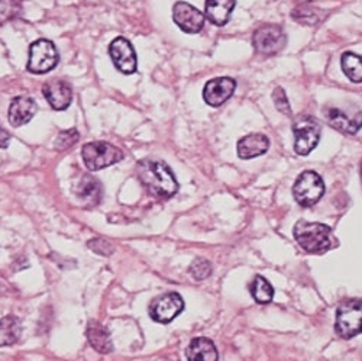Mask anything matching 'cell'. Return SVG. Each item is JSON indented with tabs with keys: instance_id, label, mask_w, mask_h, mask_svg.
<instances>
[{
	"instance_id": "6da1fadb",
	"label": "cell",
	"mask_w": 362,
	"mask_h": 361,
	"mask_svg": "<svg viewBox=\"0 0 362 361\" xmlns=\"http://www.w3.org/2000/svg\"><path fill=\"white\" fill-rule=\"evenodd\" d=\"M138 177L149 195L170 199L178 192V183L171 168L156 160H144L138 164Z\"/></svg>"
},
{
	"instance_id": "7a4b0ae2",
	"label": "cell",
	"mask_w": 362,
	"mask_h": 361,
	"mask_svg": "<svg viewBox=\"0 0 362 361\" xmlns=\"http://www.w3.org/2000/svg\"><path fill=\"white\" fill-rule=\"evenodd\" d=\"M293 234L298 246L310 254H323L338 247V239L325 224L298 221Z\"/></svg>"
},
{
	"instance_id": "3957f363",
	"label": "cell",
	"mask_w": 362,
	"mask_h": 361,
	"mask_svg": "<svg viewBox=\"0 0 362 361\" xmlns=\"http://www.w3.org/2000/svg\"><path fill=\"white\" fill-rule=\"evenodd\" d=\"M81 157L86 167L90 171H99L102 168H106L109 166L122 161L125 156L122 149H119L117 147L109 142L95 141V142H88L83 147Z\"/></svg>"
},
{
	"instance_id": "277c9868",
	"label": "cell",
	"mask_w": 362,
	"mask_h": 361,
	"mask_svg": "<svg viewBox=\"0 0 362 361\" xmlns=\"http://www.w3.org/2000/svg\"><path fill=\"white\" fill-rule=\"evenodd\" d=\"M335 331L345 340L362 334V300L349 299L338 306Z\"/></svg>"
},
{
	"instance_id": "5b68a950",
	"label": "cell",
	"mask_w": 362,
	"mask_h": 361,
	"mask_svg": "<svg viewBox=\"0 0 362 361\" xmlns=\"http://www.w3.org/2000/svg\"><path fill=\"white\" fill-rule=\"evenodd\" d=\"M59 62V54L54 42L48 40H38L29 47V59H28V71L34 74H45L55 69Z\"/></svg>"
},
{
	"instance_id": "8992f818",
	"label": "cell",
	"mask_w": 362,
	"mask_h": 361,
	"mask_svg": "<svg viewBox=\"0 0 362 361\" xmlns=\"http://www.w3.org/2000/svg\"><path fill=\"white\" fill-rule=\"evenodd\" d=\"M325 193V183L316 171L301 173L293 186V195L298 205L309 207L316 205Z\"/></svg>"
},
{
	"instance_id": "52a82bcc",
	"label": "cell",
	"mask_w": 362,
	"mask_h": 361,
	"mask_svg": "<svg viewBox=\"0 0 362 361\" xmlns=\"http://www.w3.org/2000/svg\"><path fill=\"white\" fill-rule=\"evenodd\" d=\"M294 149L298 156H309L320 141L322 128L313 118L297 119L293 125Z\"/></svg>"
},
{
	"instance_id": "ba28073f",
	"label": "cell",
	"mask_w": 362,
	"mask_h": 361,
	"mask_svg": "<svg viewBox=\"0 0 362 361\" xmlns=\"http://www.w3.org/2000/svg\"><path fill=\"white\" fill-rule=\"evenodd\" d=\"M254 48L261 55H276L279 54L287 44V37L284 29L279 25H262L254 33L252 38Z\"/></svg>"
},
{
	"instance_id": "9c48e42d",
	"label": "cell",
	"mask_w": 362,
	"mask_h": 361,
	"mask_svg": "<svg viewBox=\"0 0 362 361\" xmlns=\"http://www.w3.org/2000/svg\"><path fill=\"white\" fill-rule=\"evenodd\" d=\"M185 309V300L178 293H165L156 297L149 306V315L156 322L168 323Z\"/></svg>"
},
{
	"instance_id": "30bf717a",
	"label": "cell",
	"mask_w": 362,
	"mask_h": 361,
	"mask_svg": "<svg viewBox=\"0 0 362 361\" xmlns=\"http://www.w3.org/2000/svg\"><path fill=\"white\" fill-rule=\"evenodd\" d=\"M109 55L115 67L124 74H134L138 69V59L132 44L127 40L119 37L112 41L109 47Z\"/></svg>"
},
{
	"instance_id": "8fae6325",
	"label": "cell",
	"mask_w": 362,
	"mask_h": 361,
	"mask_svg": "<svg viewBox=\"0 0 362 361\" xmlns=\"http://www.w3.org/2000/svg\"><path fill=\"white\" fill-rule=\"evenodd\" d=\"M325 118L332 128L342 134L354 135L362 128V112L356 109L346 112L339 108H326Z\"/></svg>"
},
{
	"instance_id": "7c38bea8",
	"label": "cell",
	"mask_w": 362,
	"mask_h": 361,
	"mask_svg": "<svg viewBox=\"0 0 362 361\" xmlns=\"http://www.w3.org/2000/svg\"><path fill=\"white\" fill-rule=\"evenodd\" d=\"M175 25L186 34H199L204 26L203 13L187 2H177L173 8Z\"/></svg>"
},
{
	"instance_id": "4fadbf2b",
	"label": "cell",
	"mask_w": 362,
	"mask_h": 361,
	"mask_svg": "<svg viewBox=\"0 0 362 361\" xmlns=\"http://www.w3.org/2000/svg\"><path fill=\"white\" fill-rule=\"evenodd\" d=\"M236 88V81L230 77H218L209 80L203 88V99L209 106L219 108L229 101Z\"/></svg>"
},
{
	"instance_id": "5bb4252c",
	"label": "cell",
	"mask_w": 362,
	"mask_h": 361,
	"mask_svg": "<svg viewBox=\"0 0 362 361\" xmlns=\"http://www.w3.org/2000/svg\"><path fill=\"white\" fill-rule=\"evenodd\" d=\"M42 93L54 110H66L73 101V88L64 81L52 79L42 86Z\"/></svg>"
},
{
	"instance_id": "9a60e30c",
	"label": "cell",
	"mask_w": 362,
	"mask_h": 361,
	"mask_svg": "<svg viewBox=\"0 0 362 361\" xmlns=\"http://www.w3.org/2000/svg\"><path fill=\"white\" fill-rule=\"evenodd\" d=\"M38 110L37 102L29 96H18L9 106V122L12 127L19 128L31 122Z\"/></svg>"
},
{
	"instance_id": "2e32d148",
	"label": "cell",
	"mask_w": 362,
	"mask_h": 361,
	"mask_svg": "<svg viewBox=\"0 0 362 361\" xmlns=\"http://www.w3.org/2000/svg\"><path fill=\"white\" fill-rule=\"evenodd\" d=\"M269 148V139L264 134H250L238 142V156L244 160H251L265 154Z\"/></svg>"
},
{
	"instance_id": "e0dca14e",
	"label": "cell",
	"mask_w": 362,
	"mask_h": 361,
	"mask_svg": "<svg viewBox=\"0 0 362 361\" xmlns=\"http://www.w3.org/2000/svg\"><path fill=\"white\" fill-rule=\"evenodd\" d=\"M235 5L236 0H206V18L218 26H223L229 22Z\"/></svg>"
},
{
	"instance_id": "ac0fdd59",
	"label": "cell",
	"mask_w": 362,
	"mask_h": 361,
	"mask_svg": "<svg viewBox=\"0 0 362 361\" xmlns=\"http://www.w3.org/2000/svg\"><path fill=\"white\" fill-rule=\"evenodd\" d=\"M76 195L87 205H98L103 196V188L99 180L93 176H83L76 186Z\"/></svg>"
},
{
	"instance_id": "d6986e66",
	"label": "cell",
	"mask_w": 362,
	"mask_h": 361,
	"mask_svg": "<svg viewBox=\"0 0 362 361\" xmlns=\"http://www.w3.org/2000/svg\"><path fill=\"white\" fill-rule=\"evenodd\" d=\"M186 357L189 361H218L219 355L212 340L209 338H194L190 341Z\"/></svg>"
},
{
	"instance_id": "ffe728a7",
	"label": "cell",
	"mask_w": 362,
	"mask_h": 361,
	"mask_svg": "<svg viewBox=\"0 0 362 361\" xmlns=\"http://www.w3.org/2000/svg\"><path fill=\"white\" fill-rule=\"evenodd\" d=\"M87 338L90 345L102 354H109L113 350L107 329L98 321H90L87 326Z\"/></svg>"
},
{
	"instance_id": "44dd1931",
	"label": "cell",
	"mask_w": 362,
	"mask_h": 361,
	"mask_svg": "<svg viewBox=\"0 0 362 361\" xmlns=\"http://www.w3.org/2000/svg\"><path fill=\"white\" fill-rule=\"evenodd\" d=\"M21 321L12 315L0 319V347L12 345L21 337Z\"/></svg>"
},
{
	"instance_id": "7402d4cb",
	"label": "cell",
	"mask_w": 362,
	"mask_h": 361,
	"mask_svg": "<svg viewBox=\"0 0 362 361\" xmlns=\"http://www.w3.org/2000/svg\"><path fill=\"white\" fill-rule=\"evenodd\" d=\"M342 70L352 83H362V55L345 52L341 59Z\"/></svg>"
},
{
	"instance_id": "603a6c76",
	"label": "cell",
	"mask_w": 362,
	"mask_h": 361,
	"mask_svg": "<svg viewBox=\"0 0 362 361\" xmlns=\"http://www.w3.org/2000/svg\"><path fill=\"white\" fill-rule=\"evenodd\" d=\"M251 294L255 299V302L261 304V305H267L273 300L274 296V289L271 286V283L262 277V276H257L252 282V285L250 286Z\"/></svg>"
},
{
	"instance_id": "cb8c5ba5",
	"label": "cell",
	"mask_w": 362,
	"mask_h": 361,
	"mask_svg": "<svg viewBox=\"0 0 362 361\" xmlns=\"http://www.w3.org/2000/svg\"><path fill=\"white\" fill-rule=\"evenodd\" d=\"M189 272H190V275H192L193 279H196V280H204V279H207L210 275H212V264H210L209 260H206V258H196V260L192 263V265H190V268H189Z\"/></svg>"
},
{
	"instance_id": "d4e9b609",
	"label": "cell",
	"mask_w": 362,
	"mask_h": 361,
	"mask_svg": "<svg viewBox=\"0 0 362 361\" xmlns=\"http://www.w3.org/2000/svg\"><path fill=\"white\" fill-rule=\"evenodd\" d=\"M21 12V4L18 0H0V25L16 18Z\"/></svg>"
},
{
	"instance_id": "484cf974",
	"label": "cell",
	"mask_w": 362,
	"mask_h": 361,
	"mask_svg": "<svg viewBox=\"0 0 362 361\" xmlns=\"http://www.w3.org/2000/svg\"><path fill=\"white\" fill-rule=\"evenodd\" d=\"M80 138V134L76 128H71L69 131H63L59 132L57 139H55V149H58V151H66V149H69L70 147H73Z\"/></svg>"
},
{
	"instance_id": "4316f807",
	"label": "cell",
	"mask_w": 362,
	"mask_h": 361,
	"mask_svg": "<svg viewBox=\"0 0 362 361\" xmlns=\"http://www.w3.org/2000/svg\"><path fill=\"white\" fill-rule=\"evenodd\" d=\"M294 13H300V16H293L294 19L298 21V23H309V25H316L322 21L323 13L320 12V9H312V8H306V6H301L297 8L294 11Z\"/></svg>"
},
{
	"instance_id": "83f0119b",
	"label": "cell",
	"mask_w": 362,
	"mask_h": 361,
	"mask_svg": "<svg viewBox=\"0 0 362 361\" xmlns=\"http://www.w3.org/2000/svg\"><path fill=\"white\" fill-rule=\"evenodd\" d=\"M273 101H274V105H276V109L279 112H281L283 115L286 116H290L291 115V108H290V102L287 99V95L283 90V87H277L274 90L273 93Z\"/></svg>"
},
{
	"instance_id": "f1b7e54d",
	"label": "cell",
	"mask_w": 362,
	"mask_h": 361,
	"mask_svg": "<svg viewBox=\"0 0 362 361\" xmlns=\"http://www.w3.org/2000/svg\"><path fill=\"white\" fill-rule=\"evenodd\" d=\"M88 248L95 251V253H98V254H100V256H110L115 251L113 246L110 243H107V241L102 239V238H96L93 241H88Z\"/></svg>"
},
{
	"instance_id": "f546056e",
	"label": "cell",
	"mask_w": 362,
	"mask_h": 361,
	"mask_svg": "<svg viewBox=\"0 0 362 361\" xmlns=\"http://www.w3.org/2000/svg\"><path fill=\"white\" fill-rule=\"evenodd\" d=\"M11 134L6 131V130H4V128H0V148L2 149H5V148H8L9 147V142H11Z\"/></svg>"
},
{
	"instance_id": "4dcf8cb0",
	"label": "cell",
	"mask_w": 362,
	"mask_h": 361,
	"mask_svg": "<svg viewBox=\"0 0 362 361\" xmlns=\"http://www.w3.org/2000/svg\"><path fill=\"white\" fill-rule=\"evenodd\" d=\"M361 178H362V166H361Z\"/></svg>"
}]
</instances>
